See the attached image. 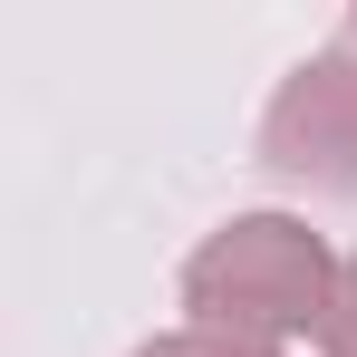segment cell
I'll return each instance as SVG.
<instances>
[{"mask_svg": "<svg viewBox=\"0 0 357 357\" xmlns=\"http://www.w3.org/2000/svg\"><path fill=\"white\" fill-rule=\"evenodd\" d=\"M328 299H338V261L290 213H241L183 261V309L222 338L271 348V338H299V328H328Z\"/></svg>", "mask_w": 357, "mask_h": 357, "instance_id": "cell-1", "label": "cell"}, {"mask_svg": "<svg viewBox=\"0 0 357 357\" xmlns=\"http://www.w3.org/2000/svg\"><path fill=\"white\" fill-rule=\"evenodd\" d=\"M261 155L299 183H328L357 203V49H319L290 87L271 97Z\"/></svg>", "mask_w": 357, "mask_h": 357, "instance_id": "cell-2", "label": "cell"}, {"mask_svg": "<svg viewBox=\"0 0 357 357\" xmlns=\"http://www.w3.org/2000/svg\"><path fill=\"white\" fill-rule=\"evenodd\" d=\"M319 338H328V357H357V261L338 271V299H328V328Z\"/></svg>", "mask_w": 357, "mask_h": 357, "instance_id": "cell-4", "label": "cell"}, {"mask_svg": "<svg viewBox=\"0 0 357 357\" xmlns=\"http://www.w3.org/2000/svg\"><path fill=\"white\" fill-rule=\"evenodd\" d=\"M135 357H280V348H261V338H222V328H174V338H155V348H135Z\"/></svg>", "mask_w": 357, "mask_h": 357, "instance_id": "cell-3", "label": "cell"}]
</instances>
